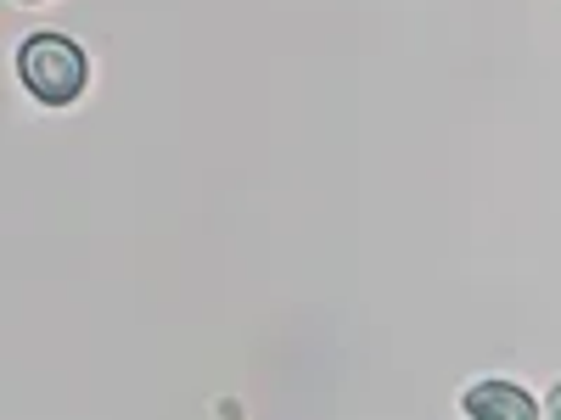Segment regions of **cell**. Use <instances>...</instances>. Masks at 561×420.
I'll list each match as a JSON object with an SVG mask.
<instances>
[{"label": "cell", "mask_w": 561, "mask_h": 420, "mask_svg": "<svg viewBox=\"0 0 561 420\" xmlns=\"http://www.w3.org/2000/svg\"><path fill=\"white\" fill-rule=\"evenodd\" d=\"M18 73H23V84L45 107H68L84 90L90 68H84V51L68 34H34V39H23V51H18Z\"/></svg>", "instance_id": "obj_1"}, {"label": "cell", "mask_w": 561, "mask_h": 420, "mask_svg": "<svg viewBox=\"0 0 561 420\" xmlns=\"http://www.w3.org/2000/svg\"><path fill=\"white\" fill-rule=\"evenodd\" d=\"M466 415H478V420H494V415H505V420H534L539 404H534L523 387H511V382H483V387L466 393Z\"/></svg>", "instance_id": "obj_2"}, {"label": "cell", "mask_w": 561, "mask_h": 420, "mask_svg": "<svg viewBox=\"0 0 561 420\" xmlns=\"http://www.w3.org/2000/svg\"><path fill=\"white\" fill-rule=\"evenodd\" d=\"M545 415H550V420H561V382L550 387V398H545Z\"/></svg>", "instance_id": "obj_3"}]
</instances>
